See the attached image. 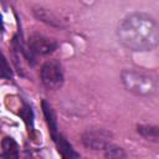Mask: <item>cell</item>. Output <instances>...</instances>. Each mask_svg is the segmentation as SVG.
Instances as JSON below:
<instances>
[{
    "label": "cell",
    "instance_id": "1",
    "mask_svg": "<svg viewBox=\"0 0 159 159\" xmlns=\"http://www.w3.org/2000/svg\"><path fill=\"white\" fill-rule=\"evenodd\" d=\"M117 39L130 51H152L159 45V24L149 14L132 12L119 22Z\"/></svg>",
    "mask_w": 159,
    "mask_h": 159
},
{
    "label": "cell",
    "instance_id": "4",
    "mask_svg": "<svg viewBox=\"0 0 159 159\" xmlns=\"http://www.w3.org/2000/svg\"><path fill=\"white\" fill-rule=\"evenodd\" d=\"M113 138V134L107 129H91L81 135L82 144L91 150L106 149Z\"/></svg>",
    "mask_w": 159,
    "mask_h": 159
},
{
    "label": "cell",
    "instance_id": "10",
    "mask_svg": "<svg viewBox=\"0 0 159 159\" xmlns=\"http://www.w3.org/2000/svg\"><path fill=\"white\" fill-rule=\"evenodd\" d=\"M137 132L144 139L153 142V143H159V125L139 124V125H137Z\"/></svg>",
    "mask_w": 159,
    "mask_h": 159
},
{
    "label": "cell",
    "instance_id": "2",
    "mask_svg": "<svg viewBox=\"0 0 159 159\" xmlns=\"http://www.w3.org/2000/svg\"><path fill=\"white\" fill-rule=\"evenodd\" d=\"M120 80L125 89L137 96H152L158 88V83L153 77L134 70H123Z\"/></svg>",
    "mask_w": 159,
    "mask_h": 159
},
{
    "label": "cell",
    "instance_id": "6",
    "mask_svg": "<svg viewBox=\"0 0 159 159\" xmlns=\"http://www.w3.org/2000/svg\"><path fill=\"white\" fill-rule=\"evenodd\" d=\"M42 106V112H43V116H45V119H46V123L48 125V130H50V134H51V138L55 140L58 135V127H57V119H56V114L52 109V107L50 106V103L47 101H42L41 103Z\"/></svg>",
    "mask_w": 159,
    "mask_h": 159
},
{
    "label": "cell",
    "instance_id": "12",
    "mask_svg": "<svg viewBox=\"0 0 159 159\" xmlns=\"http://www.w3.org/2000/svg\"><path fill=\"white\" fill-rule=\"evenodd\" d=\"M19 114L24 119V122L26 123L27 128H31V130H32V128H34V125H32L34 124V112H32L31 106L27 104V103H24L21 109H20V112H19Z\"/></svg>",
    "mask_w": 159,
    "mask_h": 159
},
{
    "label": "cell",
    "instance_id": "7",
    "mask_svg": "<svg viewBox=\"0 0 159 159\" xmlns=\"http://www.w3.org/2000/svg\"><path fill=\"white\" fill-rule=\"evenodd\" d=\"M20 149L16 140L11 137H4L1 140V158L2 159H19Z\"/></svg>",
    "mask_w": 159,
    "mask_h": 159
},
{
    "label": "cell",
    "instance_id": "8",
    "mask_svg": "<svg viewBox=\"0 0 159 159\" xmlns=\"http://www.w3.org/2000/svg\"><path fill=\"white\" fill-rule=\"evenodd\" d=\"M57 145V150L61 154L62 159H78L80 154H77L75 152V149L72 148V145L66 140V138L61 134L57 135V138L53 140Z\"/></svg>",
    "mask_w": 159,
    "mask_h": 159
},
{
    "label": "cell",
    "instance_id": "13",
    "mask_svg": "<svg viewBox=\"0 0 159 159\" xmlns=\"http://www.w3.org/2000/svg\"><path fill=\"white\" fill-rule=\"evenodd\" d=\"M1 78L4 80H11L12 78V72L11 68L5 58V56H2V67H1Z\"/></svg>",
    "mask_w": 159,
    "mask_h": 159
},
{
    "label": "cell",
    "instance_id": "9",
    "mask_svg": "<svg viewBox=\"0 0 159 159\" xmlns=\"http://www.w3.org/2000/svg\"><path fill=\"white\" fill-rule=\"evenodd\" d=\"M32 12H34L36 19H39L40 21H42V22H45L47 25H51V26H60L61 25V22L57 19V16L51 10H48L46 7L34 6L32 7Z\"/></svg>",
    "mask_w": 159,
    "mask_h": 159
},
{
    "label": "cell",
    "instance_id": "5",
    "mask_svg": "<svg viewBox=\"0 0 159 159\" xmlns=\"http://www.w3.org/2000/svg\"><path fill=\"white\" fill-rule=\"evenodd\" d=\"M27 47L35 56H46L52 53L58 47V43L55 39L41 34H32L27 40Z\"/></svg>",
    "mask_w": 159,
    "mask_h": 159
},
{
    "label": "cell",
    "instance_id": "14",
    "mask_svg": "<svg viewBox=\"0 0 159 159\" xmlns=\"http://www.w3.org/2000/svg\"><path fill=\"white\" fill-rule=\"evenodd\" d=\"M78 159H82V158H81V157H80V158H78Z\"/></svg>",
    "mask_w": 159,
    "mask_h": 159
},
{
    "label": "cell",
    "instance_id": "3",
    "mask_svg": "<svg viewBox=\"0 0 159 159\" xmlns=\"http://www.w3.org/2000/svg\"><path fill=\"white\" fill-rule=\"evenodd\" d=\"M40 80L42 84L51 91L60 89L63 84V68L60 61L57 60H47L40 70Z\"/></svg>",
    "mask_w": 159,
    "mask_h": 159
},
{
    "label": "cell",
    "instance_id": "11",
    "mask_svg": "<svg viewBox=\"0 0 159 159\" xmlns=\"http://www.w3.org/2000/svg\"><path fill=\"white\" fill-rule=\"evenodd\" d=\"M104 157L106 159H128L125 150L114 144H109L104 149Z\"/></svg>",
    "mask_w": 159,
    "mask_h": 159
}]
</instances>
